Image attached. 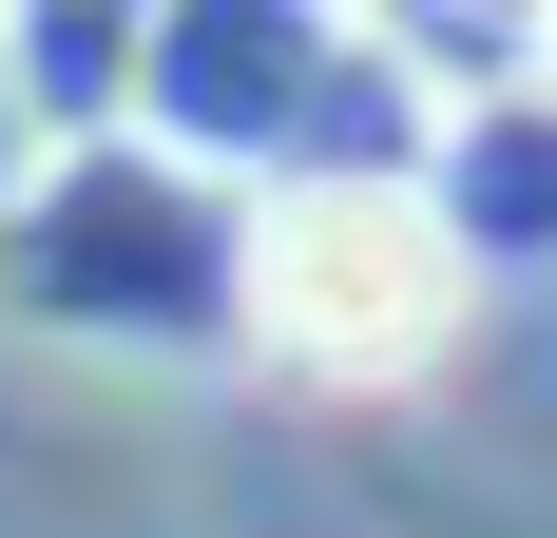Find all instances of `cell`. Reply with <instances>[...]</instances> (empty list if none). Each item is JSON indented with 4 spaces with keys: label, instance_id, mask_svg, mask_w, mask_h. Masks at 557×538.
<instances>
[{
    "label": "cell",
    "instance_id": "1",
    "mask_svg": "<svg viewBox=\"0 0 557 538\" xmlns=\"http://www.w3.org/2000/svg\"><path fill=\"white\" fill-rule=\"evenodd\" d=\"M135 115L193 173H423V97L366 0H154Z\"/></svg>",
    "mask_w": 557,
    "mask_h": 538
},
{
    "label": "cell",
    "instance_id": "2",
    "mask_svg": "<svg viewBox=\"0 0 557 538\" xmlns=\"http://www.w3.org/2000/svg\"><path fill=\"white\" fill-rule=\"evenodd\" d=\"M461 231L423 173H250V250H231V327L308 384H423L461 346Z\"/></svg>",
    "mask_w": 557,
    "mask_h": 538
},
{
    "label": "cell",
    "instance_id": "3",
    "mask_svg": "<svg viewBox=\"0 0 557 538\" xmlns=\"http://www.w3.org/2000/svg\"><path fill=\"white\" fill-rule=\"evenodd\" d=\"M231 250L250 212H212L193 155H58L39 212H20V289L58 327H115V346H173V327L231 308Z\"/></svg>",
    "mask_w": 557,
    "mask_h": 538
},
{
    "label": "cell",
    "instance_id": "4",
    "mask_svg": "<svg viewBox=\"0 0 557 538\" xmlns=\"http://www.w3.org/2000/svg\"><path fill=\"white\" fill-rule=\"evenodd\" d=\"M423 193H443L461 250H557V97L519 77V97L443 115V155H423Z\"/></svg>",
    "mask_w": 557,
    "mask_h": 538
},
{
    "label": "cell",
    "instance_id": "5",
    "mask_svg": "<svg viewBox=\"0 0 557 538\" xmlns=\"http://www.w3.org/2000/svg\"><path fill=\"white\" fill-rule=\"evenodd\" d=\"M385 39L404 58H500V39H539V0H385Z\"/></svg>",
    "mask_w": 557,
    "mask_h": 538
},
{
    "label": "cell",
    "instance_id": "6",
    "mask_svg": "<svg viewBox=\"0 0 557 538\" xmlns=\"http://www.w3.org/2000/svg\"><path fill=\"white\" fill-rule=\"evenodd\" d=\"M0 193H20V58H0Z\"/></svg>",
    "mask_w": 557,
    "mask_h": 538
},
{
    "label": "cell",
    "instance_id": "7",
    "mask_svg": "<svg viewBox=\"0 0 557 538\" xmlns=\"http://www.w3.org/2000/svg\"><path fill=\"white\" fill-rule=\"evenodd\" d=\"M519 77H539V97H557V0H539V39H519Z\"/></svg>",
    "mask_w": 557,
    "mask_h": 538
}]
</instances>
